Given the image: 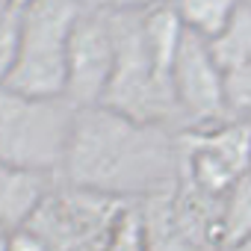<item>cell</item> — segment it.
<instances>
[{"label": "cell", "mask_w": 251, "mask_h": 251, "mask_svg": "<svg viewBox=\"0 0 251 251\" xmlns=\"http://www.w3.org/2000/svg\"><path fill=\"white\" fill-rule=\"evenodd\" d=\"M180 133L106 106L77 109L62 180L118 201H145L180 180Z\"/></svg>", "instance_id": "obj_1"}, {"label": "cell", "mask_w": 251, "mask_h": 251, "mask_svg": "<svg viewBox=\"0 0 251 251\" xmlns=\"http://www.w3.org/2000/svg\"><path fill=\"white\" fill-rule=\"evenodd\" d=\"M77 106L68 98H33L0 89V163L42 177H59Z\"/></svg>", "instance_id": "obj_2"}, {"label": "cell", "mask_w": 251, "mask_h": 251, "mask_svg": "<svg viewBox=\"0 0 251 251\" xmlns=\"http://www.w3.org/2000/svg\"><path fill=\"white\" fill-rule=\"evenodd\" d=\"M115 36V68L100 106L145 124L177 127V106L172 89V71H166L148 48L142 30V12L109 15Z\"/></svg>", "instance_id": "obj_3"}, {"label": "cell", "mask_w": 251, "mask_h": 251, "mask_svg": "<svg viewBox=\"0 0 251 251\" xmlns=\"http://www.w3.org/2000/svg\"><path fill=\"white\" fill-rule=\"evenodd\" d=\"M77 0H33L21 6V45L3 89L33 98H65L68 42L80 18Z\"/></svg>", "instance_id": "obj_4"}, {"label": "cell", "mask_w": 251, "mask_h": 251, "mask_svg": "<svg viewBox=\"0 0 251 251\" xmlns=\"http://www.w3.org/2000/svg\"><path fill=\"white\" fill-rule=\"evenodd\" d=\"M127 207L130 201L62 180L48 189L24 227L42 239L45 251H103Z\"/></svg>", "instance_id": "obj_5"}, {"label": "cell", "mask_w": 251, "mask_h": 251, "mask_svg": "<svg viewBox=\"0 0 251 251\" xmlns=\"http://www.w3.org/2000/svg\"><path fill=\"white\" fill-rule=\"evenodd\" d=\"M151 251H219L222 198L195 189L183 175L169 189L136 201Z\"/></svg>", "instance_id": "obj_6"}, {"label": "cell", "mask_w": 251, "mask_h": 251, "mask_svg": "<svg viewBox=\"0 0 251 251\" xmlns=\"http://www.w3.org/2000/svg\"><path fill=\"white\" fill-rule=\"evenodd\" d=\"M180 151H183L180 175L204 195L225 198L230 186L248 175L251 124L233 118L207 130H183Z\"/></svg>", "instance_id": "obj_7"}, {"label": "cell", "mask_w": 251, "mask_h": 251, "mask_svg": "<svg viewBox=\"0 0 251 251\" xmlns=\"http://www.w3.org/2000/svg\"><path fill=\"white\" fill-rule=\"evenodd\" d=\"M172 89L177 106V127L183 130H207L233 121L225 100V71L216 65L210 45L192 33L183 36L172 68Z\"/></svg>", "instance_id": "obj_8"}, {"label": "cell", "mask_w": 251, "mask_h": 251, "mask_svg": "<svg viewBox=\"0 0 251 251\" xmlns=\"http://www.w3.org/2000/svg\"><path fill=\"white\" fill-rule=\"evenodd\" d=\"M115 68L112 21L103 12H80L68 42V77L65 98L77 106H100Z\"/></svg>", "instance_id": "obj_9"}, {"label": "cell", "mask_w": 251, "mask_h": 251, "mask_svg": "<svg viewBox=\"0 0 251 251\" xmlns=\"http://www.w3.org/2000/svg\"><path fill=\"white\" fill-rule=\"evenodd\" d=\"M53 177L27 175L0 163V230L15 233L30 222L42 198L48 195Z\"/></svg>", "instance_id": "obj_10"}, {"label": "cell", "mask_w": 251, "mask_h": 251, "mask_svg": "<svg viewBox=\"0 0 251 251\" xmlns=\"http://www.w3.org/2000/svg\"><path fill=\"white\" fill-rule=\"evenodd\" d=\"M172 6L186 33H192L204 42H213L233 21L242 0H175Z\"/></svg>", "instance_id": "obj_11"}, {"label": "cell", "mask_w": 251, "mask_h": 251, "mask_svg": "<svg viewBox=\"0 0 251 251\" xmlns=\"http://www.w3.org/2000/svg\"><path fill=\"white\" fill-rule=\"evenodd\" d=\"M207 45H210V53H213V59L222 71H230L239 62L251 59V6L242 3L236 9L233 21L225 27V33L216 36Z\"/></svg>", "instance_id": "obj_12"}, {"label": "cell", "mask_w": 251, "mask_h": 251, "mask_svg": "<svg viewBox=\"0 0 251 251\" xmlns=\"http://www.w3.org/2000/svg\"><path fill=\"white\" fill-rule=\"evenodd\" d=\"M251 242V177L245 175L222 198V248Z\"/></svg>", "instance_id": "obj_13"}, {"label": "cell", "mask_w": 251, "mask_h": 251, "mask_svg": "<svg viewBox=\"0 0 251 251\" xmlns=\"http://www.w3.org/2000/svg\"><path fill=\"white\" fill-rule=\"evenodd\" d=\"M225 100L236 121H251V59L225 71Z\"/></svg>", "instance_id": "obj_14"}, {"label": "cell", "mask_w": 251, "mask_h": 251, "mask_svg": "<svg viewBox=\"0 0 251 251\" xmlns=\"http://www.w3.org/2000/svg\"><path fill=\"white\" fill-rule=\"evenodd\" d=\"M103 251H151L148 239H145V230H142V219H139L136 204H130L127 210H124V216L115 225V230H112V236H109Z\"/></svg>", "instance_id": "obj_15"}, {"label": "cell", "mask_w": 251, "mask_h": 251, "mask_svg": "<svg viewBox=\"0 0 251 251\" xmlns=\"http://www.w3.org/2000/svg\"><path fill=\"white\" fill-rule=\"evenodd\" d=\"M18 45H21V9H15L9 18L0 21V89L6 86V80L15 68Z\"/></svg>", "instance_id": "obj_16"}, {"label": "cell", "mask_w": 251, "mask_h": 251, "mask_svg": "<svg viewBox=\"0 0 251 251\" xmlns=\"http://www.w3.org/2000/svg\"><path fill=\"white\" fill-rule=\"evenodd\" d=\"M175 0H77V6L86 12H103V15H121V12H148L154 6H166Z\"/></svg>", "instance_id": "obj_17"}, {"label": "cell", "mask_w": 251, "mask_h": 251, "mask_svg": "<svg viewBox=\"0 0 251 251\" xmlns=\"http://www.w3.org/2000/svg\"><path fill=\"white\" fill-rule=\"evenodd\" d=\"M0 251H12V233L0 230Z\"/></svg>", "instance_id": "obj_18"}, {"label": "cell", "mask_w": 251, "mask_h": 251, "mask_svg": "<svg viewBox=\"0 0 251 251\" xmlns=\"http://www.w3.org/2000/svg\"><path fill=\"white\" fill-rule=\"evenodd\" d=\"M219 251H251V242H242V245H225Z\"/></svg>", "instance_id": "obj_19"}, {"label": "cell", "mask_w": 251, "mask_h": 251, "mask_svg": "<svg viewBox=\"0 0 251 251\" xmlns=\"http://www.w3.org/2000/svg\"><path fill=\"white\" fill-rule=\"evenodd\" d=\"M242 3H245V6H251V0H242Z\"/></svg>", "instance_id": "obj_20"}, {"label": "cell", "mask_w": 251, "mask_h": 251, "mask_svg": "<svg viewBox=\"0 0 251 251\" xmlns=\"http://www.w3.org/2000/svg\"><path fill=\"white\" fill-rule=\"evenodd\" d=\"M248 177H251V166H248Z\"/></svg>", "instance_id": "obj_21"}, {"label": "cell", "mask_w": 251, "mask_h": 251, "mask_svg": "<svg viewBox=\"0 0 251 251\" xmlns=\"http://www.w3.org/2000/svg\"><path fill=\"white\" fill-rule=\"evenodd\" d=\"M248 124H251V121H248Z\"/></svg>", "instance_id": "obj_22"}]
</instances>
